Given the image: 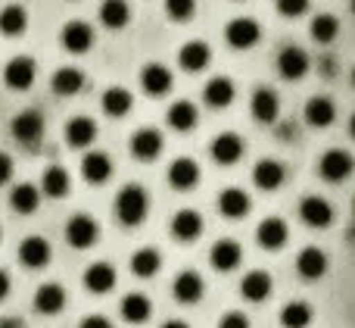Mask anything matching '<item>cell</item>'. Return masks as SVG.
Masks as SVG:
<instances>
[{"instance_id": "cell-40", "label": "cell", "mask_w": 355, "mask_h": 328, "mask_svg": "<svg viewBox=\"0 0 355 328\" xmlns=\"http://www.w3.org/2000/svg\"><path fill=\"white\" fill-rule=\"evenodd\" d=\"M281 325L284 328H309L312 325V306L302 304V300H293L281 310Z\"/></svg>"}, {"instance_id": "cell-39", "label": "cell", "mask_w": 355, "mask_h": 328, "mask_svg": "<svg viewBox=\"0 0 355 328\" xmlns=\"http://www.w3.org/2000/svg\"><path fill=\"white\" fill-rule=\"evenodd\" d=\"M131 106H135V97H131L128 88H110V91L103 94V110L110 113V116H128Z\"/></svg>"}, {"instance_id": "cell-45", "label": "cell", "mask_w": 355, "mask_h": 328, "mask_svg": "<svg viewBox=\"0 0 355 328\" xmlns=\"http://www.w3.org/2000/svg\"><path fill=\"white\" fill-rule=\"evenodd\" d=\"M10 179H12V160L6 154H0V185H6Z\"/></svg>"}, {"instance_id": "cell-33", "label": "cell", "mask_w": 355, "mask_h": 328, "mask_svg": "<svg viewBox=\"0 0 355 328\" xmlns=\"http://www.w3.org/2000/svg\"><path fill=\"white\" fill-rule=\"evenodd\" d=\"M131 19V6L128 0H103L100 3V22L106 28H125Z\"/></svg>"}, {"instance_id": "cell-1", "label": "cell", "mask_w": 355, "mask_h": 328, "mask_svg": "<svg viewBox=\"0 0 355 328\" xmlns=\"http://www.w3.org/2000/svg\"><path fill=\"white\" fill-rule=\"evenodd\" d=\"M147 210H150V197L141 185H125L116 197V219L128 229L141 225L147 219Z\"/></svg>"}, {"instance_id": "cell-6", "label": "cell", "mask_w": 355, "mask_h": 328, "mask_svg": "<svg viewBox=\"0 0 355 328\" xmlns=\"http://www.w3.org/2000/svg\"><path fill=\"white\" fill-rule=\"evenodd\" d=\"M172 85H175L172 69L162 66V63H147V66L141 69V88L150 94V97H162V94H168Z\"/></svg>"}, {"instance_id": "cell-35", "label": "cell", "mask_w": 355, "mask_h": 328, "mask_svg": "<svg viewBox=\"0 0 355 328\" xmlns=\"http://www.w3.org/2000/svg\"><path fill=\"white\" fill-rule=\"evenodd\" d=\"M25 25H28V13H25V6L10 3V6H3V10H0V31H3L6 38L22 35Z\"/></svg>"}, {"instance_id": "cell-18", "label": "cell", "mask_w": 355, "mask_h": 328, "mask_svg": "<svg viewBox=\"0 0 355 328\" xmlns=\"http://www.w3.org/2000/svg\"><path fill=\"white\" fill-rule=\"evenodd\" d=\"M196 181H200V166L190 156H181L168 166V185L178 191H190V188H196Z\"/></svg>"}, {"instance_id": "cell-3", "label": "cell", "mask_w": 355, "mask_h": 328, "mask_svg": "<svg viewBox=\"0 0 355 328\" xmlns=\"http://www.w3.org/2000/svg\"><path fill=\"white\" fill-rule=\"evenodd\" d=\"M100 238V225H97V219H91V216H85V213H78V216H72L66 222V241L72 244L75 250H85V247H91L94 241Z\"/></svg>"}, {"instance_id": "cell-50", "label": "cell", "mask_w": 355, "mask_h": 328, "mask_svg": "<svg viewBox=\"0 0 355 328\" xmlns=\"http://www.w3.org/2000/svg\"><path fill=\"white\" fill-rule=\"evenodd\" d=\"M349 135L355 138V113H352V116H349Z\"/></svg>"}, {"instance_id": "cell-38", "label": "cell", "mask_w": 355, "mask_h": 328, "mask_svg": "<svg viewBox=\"0 0 355 328\" xmlns=\"http://www.w3.org/2000/svg\"><path fill=\"white\" fill-rule=\"evenodd\" d=\"M41 191L47 197H66L69 194V172L62 166H50L41 175Z\"/></svg>"}, {"instance_id": "cell-2", "label": "cell", "mask_w": 355, "mask_h": 328, "mask_svg": "<svg viewBox=\"0 0 355 328\" xmlns=\"http://www.w3.org/2000/svg\"><path fill=\"white\" fill-rule=\"evenodd\" d=\"M352 169H355V160H352V154L349 150H340V147H331L324 156L318 160V172H321V179L324 181H346L352 175Z\"/></svg>"}, {"instance_id": "cell-47", "label": "cell", "mask_w": 355, "mask_h": 328, "mask_svg": "<svg viewBox=\"0 0 355 328\" xmlns=\"http://www.w3.org/2000/svg\"><path fill=\"white\" fill-rule=\"evenodd\" d=\"M6 294H10V275H6L3 269H0V300H3Z\"/></svg>"}, {"instance_id": "cell-13", "label": "cell", "mask_w": 355, "mask_h": 328, "mask_svg": "<svg viewBox=\"0 0 355 328\" xmlns=\"http://www.w3.org/2000/svg\"><path fill=\"white\" fill-rule=\"evenodd\" d=\"M246 144L240 135H234V131H225V135H218L212 141V160L221 163V166H234V163L243 156Z\"/></svg>"}, {"instance_id": "cell-24", "label": "cell", "mask_w": 355, "mask_h": 328, "mask_svg": "<svg viewBox=\"0 0 355 328\" xmlns=\"http://www.w3.org/2000/svg\"><path fill=\"white\" fill-rule=\"evenodd\" d=\"M277 113H281L277 94L271 91V88H259V91L252 94V116H256L262 125H271L277 119Z\"/></svg>"}, {"instance_id": "cell-43", "label": "cell", "mask_w": 355, "mask_h": 328, "mask_svg": "<svg viewBox=\"0 0 355 328\" xmlns=\"http://www.w3.org/2000/svg\"><path fill=\"white\" fill-rule=\"evenodd\" d=\"M309 10V0H277V13L287 19H296Z\"/></svg>"}, {"instance_id": "cell-11", "label": "cell", "mask_w": 355, "mask_h": 328, "mask_svg": "<svg viewBox=\"0 0 355 328\" xmlns=\"http://www.w3.org/2000/svg\"><path fill=\"white\" fill-rule=\"evenodd\" d=\"M172 294L178 304H200L202 294H206V281H202L200 272H181L172 285Z\"/></svg>"}, {"instance_id": "cell-42", "label": "cell", "mask_w": 355, "mask_h": 328, "mask_svg": "<svg viewBox=\"0 0 355 328\" xmlns=\"http://www.w3.org/2000/svg\"><path fill=\"white\" fill-rule=\"evenodd\" d=\"M166 13L175 22H187L196 13V0H166Z\"/></svg>"}, {"instance_id": "cell-23", "label": "cell", "mask_w": 355, "mask_h": 328, "mask_svg": "<svg viewBox=\"0 0 355 328\" xmlns=\"http://www.w3.org/2000/svg\"><path fill=\"white\" fill-rule=\"evenodd\" d=\"M178 60H181V69H187V72H202L212 60V50H209L206 41H187L178 54Z\"/></svg>"}, {"instance_id": "cell-30", "label": "cell", "mask_w": 355, "mask_h": 328, "mask_svg": "<svg viewBox=\"0 0 355 328\" xmlns=\"http://www.w3.org/2000/svg\"><path fill=\"white\" fill-rule=\"evenodd\" d=\"M202 100H206L209 106H218V110L231 106V100H234V81L225 79V75H215V79L206 85V91H202Z\"/></svg>"}, {"instance_id": "cell-44", "label": "cell", "mask_w": 355, "mask_h": 328, "mask_svg": "<svg viewBox=\"0 0 355 328\" xmlns=\"http://www.w3.org/2000/svg\"><path fill=\"white\" fill-rule=\"evenodd\" d=\"M218 328H250V319H246L243 313H225Z\"/></svg>"}, {"instance_id": "cell-19", "label": "cell", "mask_w": 355, "mask_h": 328, "mask_svg": "<svg viewBox=\"0 0 355 328\" xmlns=\"http://www.w3.org/2000/svg\"><path fill=\"white\" fill-rule=\"evenodd\" d=\"M284 179H287V169H284V163H277V160H259L256 169H252V181H256L262 191L281 188Z\"/></svg>"}, {"instance_id": "cell-26", "label": "cell", "mask_w": 355, "mask_h": 328, "mask_svg": "<svg viewBox=\"0 0 355 328\" xmlns=\"http://www.w3.org/2000/svg\"><path fill=\"white\" fill-rule=\"evenodd\" d=\"M334 119H337V106L331 97H312L306 104V122L312 129H327Z\"/></svg>"}, {"instance_id": "cell-21", "label": "cell", "mask_w": 355, "mask_h": 328, "mask_svg": "<svg viewBox=\"0 0 355 328\" xmlns=\"http://www.w3.org/2000/svg\"><path fill=\"white\" fill-rule=\"evenodd\" d=\"M240 294H243L250 304H262V300H268V294H271V275L262 272V269H252V272L243 275V281H240Z\"/></svg>"}, {"instance_id": "cell-46", "label": "cell", "mask_w": 355, "mask_h": 328, "mask_svg": "<svg viewBox=\"0 0 355 328\" xmlns=\"http://www.w3.org/2000/svg\"><path fill=\"white\" fill-rule=\"evenodd\" d=\"M81 328H112V325L106 316H87L85 322H81Z\"/></svg>"}, {"instance_id": "cell-12", "label": "cell", "mask_w": 355, "mask_h": 328, "mask_svg": "<svg viewBox=\"0 0 355 328\" xmlns=\"http://www.w3.org/2000/svg\"><path fill=\"white\" fill-rule=\"evenodd\" d=\"M327 266H331V263H327V254L321 247H306L296 256V272L306 281H318L321 275L327 272Z\"/></svg>"}, {"instance_id": "cell-20", "label": "cell", "mask_w": 355, "mask_h": 328, "mask_svg": "<svg viewBox=\"0 0 355 328\" xmlns=\"http://www.w3.org/2000/svg\"><path fill=\"white\" fill-rule=\"evenodd\" d=\"M81 175H85L87 185H103L112 175V160L106 154H100V150H91V154L81 160Z\"/></svg>"}, {"instance_id": "cell-16", "label": "cell", "mask_w": 355, "mask_h": 328, "mask_svg": "<svg viewBox=\"0 0 355 328\" xmlns=\"http://www.w3.org/2000/svg\"><path fill=\"white\" fill-rule=\"evenodd\" d=\"M250 206H252V200L243 188H225L218 194V210L225 219H243L250 213Z\"/></svg>"}, {"instance_id": "cell-31", "label": "cell", "mask_w": 355, "mask_h": 328, "mask_svg": "<svg viewBox=\"0 0 355 328\" xmlns=\"http://www.w3.org/2000/svg\"><path fill=\"white\" fill-rule=\"evenodd\" d=\"M35 306H37V313H44V316L60 313L62 306H66V291H62V285H41L35 294Z\"/></svg>"}, {"instance_id": "cell-25", "label": "cell", "mask_w": 355, "mask_h": 328, "mask_svg": "<svg viewBox=\"0 0 355 328\" xmlns=\"http://www.w3.org/2000/svg\"><path fill=\"white\" fill-rule=\"evenodd\" d=\"M172 235L178 241H196L202 235V216L196 210H181L172 219Z\"/></svg>"}, {"instance_id": "cell-7", "label": "cell", "mask_w": 355, "mask_h": 328, "mask_svg": "<svg viewBox=\"0 0 355 328\" xmlns=\"http://www.w3.org/2000/svg\"><path fill=\"white\" fill-rule=\"evenodd\" d=\"M60 41H62V47H66L69 54H87L91 44H94V28L87 22H81V19H75V22L62 25Z\"/></svg>"}, {"instance_id": "cell-28", "label": "cell", "mask_w": 355, "mask_h": 328, "mask_svg": "<svg viewBox=\"0 0 355 328\" xmlns=\"http://www.w3.org/2000/svg\"><path fill=\"white\" fill-rule=\"evenodd\" d=\"M85 285H87V291H94V294L112 291V288H116V269H112L110 263H94L85 272Z\"/></svg>"}, {"instance_id": "cell-15", "label": "cell", "mask_w": 355, "mask_h": 328, "mask_svg": "<svg viewBox=\"0 0 355 328\" xmlns=\"http://www.w3.org/2000/svg\"><path fill=\"white\" fill-rule=\"evenodd\" d=\"M131 154H135V160H156V156L162 154V135L156 129H137L135 138H131Z\"/></svg>"}, {"instance_id": "cell-27", "label": "cell", "mask_w": 355, "mask_h": 328, "mask_svg": "<svg viewBox=\"0 0 355 328\" xmlns=\"http://www.w3.org/2000/svg\"><path fill=\"white\" fill-rule=\"evenodd\" d=\"M94 138H97V122L94 119L75 116L66 122V141L72 147H87V144H94Z\"/></svg>"}, {"instance_id": "cell-49", "label": "cell", "mask_w": 355, "mask_h": 328, "mask_svg": "<svg viewBox=\"0 0 355 328\" xmlns=\"http://www.w3.org/2000/svg\"><path fill=\"white\" fill-rule=\"evenodd\" d=\"M162 328H187V322H181V319H172V322H166Z\"/></svg>"}, {"instance_id": "cell-14", "label": "cell", "mask_w": 355, "mask_h": 328, "mask_svg": "<svg viewBox=\"0 0 355 328\" xmlns=\"http://www.w3.org/2000/svg\"><path fill=\"white\" fill-rule=\"evenodd\" d=\"M240 260H243V250H240L237 241H231V238H225V241H215L212 244V254H209V263H212L218 272H234V269L240 266Z\"/></svg>"}, {"instance_id": "cell-22", "label": "cell", "mask_w": 355, "mask_h": 328, "mask_svg": "<svg viewBox=\"0 0 355 328\" xmlns=\"http://www.w3.org/2000/svg\"><path fill=\"white\" fill-rule=\"evenodd\" d=\"M256 238H259V244H262L265 250H281L284 244H287V238H290L287 222H284V219H277V216L265 219V222L259 225Z\"/></svg>"}, {"instance_id": "cell-8", "label": "cell", "mask_w": 355, "mask_h": 328, "mask_svg": "<svg viewBox=\"0 0 355 328\" xmlns=\"http://www.w3.org/2000/svg\"><path fill=\"white\" fill-rule=\"evenodd\" d=\"M44 135V116L37 110H22L12 119V138L19 144H37Z\"/></svg>"}, {"instance_id": "cell-17", "label": "cell", "mask_w": 355, "mask_h": 328, "mask_svg": "<svg viewBox=\"0 0 355 328\" xmlns=\"http://www.w3.org/2000/svg\"><path fill=\"white\" fill-rule=\"evenodd\" d=\"M19 260L28 269H44L50 263V244L41 235H31L19 244Z\"/></svg>"}, {"instance_id": "cell-53", "label": "cell", "mask_w": 355, "mask_h": 328, "mask_svg": "<svg viewBox=\"0 0 355 328\" xmlns=\"http://www.w3.org/2000/svg\"><path fill=\"white\" fill-rule=\"evenodd\" d=\"M0 238H3V235H0Z\"/></svg>"}, {"instance_id": "cell-34", "label": "cell", "mask_w": 355, "mask_h": 328, "mask_svg": "<svg viewBox=\"0 0 355 328\" xmlns=\"http://www.w3.org/2000/svg\"><path fill=\"white\" fill-rule=\"evenodd\" d=\"M10 206L16 213H35L37 206H41V188L28 185V181H22V185H16L10 191Z\"/></svg>"}, {"instance_id": "cell-5", "label": "cell", "mask_w": 355, "mask_h": 328, "mask_svg": "<svg viewBox=\"0 0 355 328\" xmlns=\"http://www.w3.org/2000/svg\"><path fill=\"white\" fill-rule=\"evenodd\" d=\"M225 38L227 44H231L234 50H250L259 44V38H262V28H259L256 19H231L225 28Z\"/></svg>"}, {"instance_id": "cell-37", "label": "cell", "mask_w": 355, "mask_h": 328, "mask_svg": "<svg viewBox=\"0 0 355 328\" xmlns=\"http://www.w3.org/2000/svg\"><path fill=\"white\" fill-rule=\"evenodd\" d=\"M168 125H172L175 131H190L196 129V119H200V113H196L193 104H187V100H178V104L168 106Z\"/></svg>"}, {"instance_id": "cell-10", "label": "cell", "mask_w": 355, "mask_h": 328, "mask_svg": "<svg viewBox=\"0 0 355 328\" xmlns=\"http://www.w3.org/2000/svg\"><path fill=\"white\" fill-rule=\"evenodd\" d=\"M309 66L312 63H309V54L302 47H284L281 56H277V72L287 81H300L309 72Z\"/></svg>"}, {"instance_id": "cell-51", "label": "cell", "mask_w": 355, "mask_h": 328, "mask_svg": "<svg viewBox=\"0 0 355 328\" xmlns=\"http://www.w3.org/2000/svg\"><path fill=\"white\" fill-rule=\"evenodd\" d=\"M352 85H355V69H352Z\"/></svg>"}, {"instance_id": "cell-4", "label": "cell", "mask_w": 355, "mask_h": 328, "mask_svg": "<svg viewBox=\"0 0 355 328\" xmlns=\"http://www.w3.org/2000/svg\"><path fill=\"white\" fill-rule=\"evenodd\" d=\"M35 75H37V66L31 56H12L3 69V81L12 91H28L35 85Z\"/></svg>"}, {"instance_id": "cell-36", "label": "cell", "mask_w": 355, "mask_h": 328, "mask_svg": "<svg viewBox=\"0 0 355 328\" xmlns=\"http://www.w3.org/2000/svg\"><path fill=\"white\" fill-rule=\"evenodd\" d=\"M159 266H162V256H159V250H153V247H144L131 256V272H135L137 279H153V275L159 272Z\"/></svg>"}, {"instance_id": "cell-52", "label": "cell", "mask_w": 355, "mask_h": 328, "mask_svg": "<svg viewBox=\"0 0 355 328\" xmlns=\"http://www.w3.org/2000/svg\"><path fill=\"white\" fill-rule=\"evenodd\" d=\"M352 10H355V0H352Z\"/></svg>"}, {"instance_id": "cell-32", "label": "cell", "mask_w": 355, "mask_h": 328, "mask_svg": "<svg viewBox=\"0 0 355 328\" xmlns=\"http://www.w3.org/2000/svg\"><path fill=\"white\" fill-rule=\"evenodd\" d=\"M81 88H85V72L75 66H62L56 69L53 75V91L60 94V97H72V94H78Z\"/></svg>"}, {"instance_id": "cell-9", "label": "cell", "mask_w": 355, "mask_h": 328, "mask_svg": "<svg viewBox=\"0 0 355 328\" xmlns=\"http://www.w3.org/2000/svg\"><path fill=\"white\" fill-rule=\"evenodd\" d=\"M300 219L309 225V229H327L334 222V206L327 204L324 197H302L300 204Z\"/></svg>"}, {"instance_id": "cell-29", "label": "cell", "mask_w": 355, "mask_h": 328, "mask_svg": "<svg viewBox=\"0 0 355 328\" xmlns=\"http://www.w3.org/2000/svg\"><path fill=\"white\" fill-rule=\"evenodd\" d=\"M153 316V304H150L147 294H128L122 300V319L131 325H144L147 319Z\"/></svg>"}, {"instance_id": "cell-48", "label": "cell", "mask_w": 355, "mask_h": 328, "mask_svg": "<svg viewBox=\"0 0 355 328\" xmlns=\"http://www.w3.org/2000/svg\"><path fill=\"white\" fill-rule=\"evenodd\" d=\"M0 328H22V322L12 319V316H6V319H0Z\"/></svg>"}, {"instance_id": "cell-41", "label": "cell", "mask_w": 355, "mask_h": 328, "mask_svg": "<svg viewBox=\"0 0 355 328\" xmlns=\"http://www.w3.org/2000/svg\"><path fill=\"white\" fill-rule=\"evenodd\" d=\"M337 35H340V19L337 16H331V13H321V16L312 19V38L318 44H331Z\"/></svg>"}]
</instances>
